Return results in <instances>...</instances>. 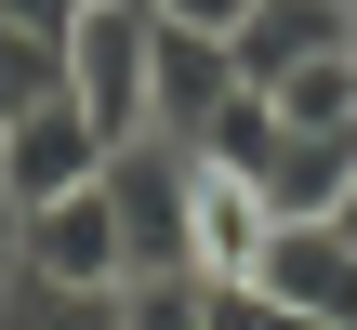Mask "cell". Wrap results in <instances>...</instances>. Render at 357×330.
Here are the masks:
<instances>
[{
    "label": "cell",
    "mask_w": 357,
    "mask_h": 330,
    "mask_svg": "<svg viewBox=\"0 0 357 330\" xmlns=\"http://www.w3.org/2000/svg\"><path fill=\"white\" fill-rule=\"evenodd\" d=\"M146 0H79L66 26V106L106 132V146H146Z\"/></svg>",
    "instance_id": "obj_1"
},
{
    "label": "cell",
    "mask_w": 357,
    "mask_h": 330,
    "mask_svg": "<svg viewBox=\"0 0 357 330\" xmlns=\"http://www.w3.org/2000/svg\"><path fill=\"white\" fill-rule=\"evenodd\" d=\"M93 172H106V132H93L66 93H40V106H13V119H0V198H13V212L79 198Z\"/></svg>",
    "instance_id": "obj_2"
},
{
    "label": "cell",
    "mask_w": 357,
    "mask_h": 330,
    "mask_svg": "<svg viewBox=\"0 0 357 330\" xmlns=\"http://www.w3.org/2000/svg\"><path fill=\"white\" fill-rule=\"evenodd\" d=\"M252 304L357 330V238H344V225H265V251H252Z\"/></svg>",
    "instance_id": "obj_3"
},
{
    "label": "cell",
    "mask_w": 357,
    "mask_h": 330,
    "mask_svg": "<svg viewBox=\"0 0 357 330\" xmlns=\"http://www.w3.org/2000/svg\"><path fill=\"white\" fill-rule=\"evenodd\" d=\"M26 278H40V291H119V278H132L119 212H106V172H93L79 198H40V212H26Z\"/></svg>",
    "instance_id": "obj_4"
},
{
    "label": "cell",
    "mask_w": 357,
    "mask_h": 330,
    "mask_svg": "<svg viewBox=\"0 0 357 330\" xmlns=\"http://www.w3.org/2000/svg\"><path fill=\"white\" fill-rule=\"evenodd\" d=\"M238 93V53L199 40V26H146V132L159 146H199V119Z\"/></svg>",
    "instance_id": "obj_5"
},
{
    "label": "cell",
    "mask_w": 357,
    "mask_h": 330,
    "mask_svg": "<svg viewBox=\"0 0 357 330\" xmlns=\"http://www.w3.org/2000/svg\"><path fill=\"white\" fill-rule=\"evenodd\" d=\"M225 53H238V79H252V93H278L291 66L357 53V0H252V13L225 26Z\"/></svg>",
    "instance_id": "obj_6"
},
{
    "label": "cell",
    "mask_w": 357,
    "mask_h": 330,
    "mask_svg": "<svg viewBox=\"0 0 357 330\" xmlns=\"http://www.w3.org/2000/svg\"><path fill=\"white\" fill-rule=\"evenodd\" d=\"M265 225H278V212L252 198V172H212V159L185 172V265H199L212 291H252V251H265Z\"/></svg>",
    "instance_id": "obj_7"
},
{
    "label": "cell",
    "mask_w": 357,
    "mask_h": 330,
    "mask_svg": "<svg viewBox=\"0 0 357 330\" xmlns=\"http://www.w3.org/2000/svg\"><path fill=\"white\" fill-rule=\"evenodd\" d=\"M344 185H357V119H331V132H291V119H278V146L252 159V198H265L278 225H331Z\"/></svg>",
    "instance_id": "obj_8"
},
{
    "label": "cell",
    "mask_w": 357,
    "mask_h": 330,
    "mask_svg": "<svg viewBox=\"0 0 357 330\" xmlns=\"http://www.w3.org/2000/svg\"><path fill=\"white\" fill-rule=\"evenodd\" d=\"M265 106H278L291 132H331V119H357V53H318V66H291Z\"/></svg>",
    "instance_id": "obj_9"
},
{
    "label": "cell",
    "mask_w": 357,
    "mask_h": 330,
    "mask_svg": "<svg viewBox=\"0 0 357 330\" xmlns=\"http://www.w3.org/2000/svg\"><path fill=\"white\" fill-rule=\"evenodd\" d=\"M119 330H212V278H132Z\"/></svg>",
    "instance_id": "obj_10"
},
{
    "label": "cell",
    "mask_w": 357,
    "mask_h": 330,
    "mask_svg": "<svg viewBox=\"0 0 357 330\" xmlns=\"http://www.w3.org/2000/svg\"><path fill=\"white\" fill-rule=\"evenodd\" d=\"M40 93H66V40L0 26V119H13V106H40Z\"/></svg>",
    "instance_id": "obj_11"
},
{
    "label": "cell",
    "mask_w": 357,
    "mask_h": 330,
    "mask_svg": "<svg viewBox=\"0 0 357 330\" xmlns=\"http://www.w3.org/2000/svg\"><path fill=\"white\" fill-rule=\"evenodd\" d=\"M146 13H159V26H199V40H225V26H238L252 0H146Z\"/></svg>",
    "instance_id": "obj_12"
},
{
    "label": "cell",
    "mask_w": 357,
    "mask_h": 330,
    "mask_svg": "<svg viewBox=\"0 0 357 330\" xmlns=\"http://www.w3.org/2000/svg\"><path fill=\"white\" fill-rule=\"evenodd\" d=\"M0 26H26V40H66V26H79V0H0Z\"/></svg>",
    "instance_id": "obj_13"
},
{
    "label": "cell",
    "mask_w": 357,
    "mask_h": 330,
    "mask_svg": "<svg viewBox=\"0 0 357 330\" xmlns=\"http://www.w3.org/2000/svg\"><path fill=\"white\" fill-rule=\"evenodd\" d=\"M13 278H26V212L0 198V291H13Z\"/></svg>",
    "instance_id": "obj_14"
},
{
    "label": "cell",
    "mask_w": 357,
    "mask_h": 330,
    "mask_svg": "<svg viewBox=\"0 0 357 330\" xmlns=\"http://www.w3.org/2000/svg\"><path fill=\"white\" fill-rule=\"evenodd\" d=\"M331 225H344V238H357V185H344V198H331Z\"/></svg>",
    "instance_id": "obj_15"
},
{
    "label": "cell",
    "mask_w": 357,
    "mask_h": 330,
    "mask_svg": "<svg viewBox=\"0 0 357 330\" xmlns=\"http://www.w3.org/2000/svg\"><path fill=\"white\" fill-rule=\"evenodd\" d=\"M265 330H331V317H278V304H265Z\"/></svg>",
    "instance_id": "obj_16"
}]
</instances>
